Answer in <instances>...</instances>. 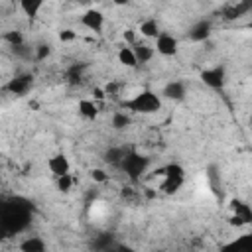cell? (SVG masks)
I'll use <instances>...</instances> for the list:
<instances>
[{
    "mask_svg": "<svg viewBox=\"0 0 252 252\" xmlns=\"http://www.w3.org/2000/svg\"><path fill=\"white\" fill-rule=\"evenodd\" d=\"M148 165H150V158H146V156H142V154H138L134 150L126 152L124 158H122V161H120V167L124 169V173L132 181H138L142 177V173H146Z\"/></svg>",
    "mask_w": 252,
    "mask_h": 252,
    "instance_id": "cell-3",
    "label": "cell"
},
{
    "mask_svg": "<svg viewBox=\"0 0 252 252\" xmlns=\"http://www.w3.org/2000/svg\"><path fill=\"white\" fill-rule=\"evenodd\" d=\"M209 35H211V24L205 22V20L197 22V24L189 30V37H191L193 41H205Z\"/></svg>",
    "mask_w": 252,
    "mask_h": 252,
    "instance_id": "cell-11",
    "label": "cell"
},
{
    "mask_svg": "<svg viewBox=\"0 0 252 252\" xmlns=\"http://www.w3.org/2000/svg\"><path fill=\"white\" fill-rule=\"evenodd\" d=\"M230 224H236V226H242L244 222H242V219H240V217H236V215H234V217L230 219Z\"/></svg>",
    "mask_w": 252,
    "mask_h": 252,
    "instance_id": "cell-33",
    "label": "cell"
},
{
    "mask_svg": "<svg viewBox=\"0 0 252 252\" xmlns=\"http://www.w3.org/2000/svg\"><path fill=\"white\" fill-rule=\"evenodd\" d=\"M49 55H51V45L39 43V45L35 47V59H37V61H43V59H47Z\"/></svg>",
    "mask_w": 252,
    "mask_h": 252,
    "instance_id": "cell-28",
    "label": "cell"
},
{
    "mask_svg": "<svg viewBox=\"0 0 252 252\" xmlns=\"http://www.w3.org/2000/svg\"><path fill=\"white\" fill-rule=\"evenodd\" d=\"M75 37H77L75 30H69V28H67V30H61V32H59V39H61V41H73Z\"/></svg>",
    "mask_w": 252,
    "mask_h": 252,
    "instance_id": "cell-30",
    "label": "cell"
},
{
    "mask_svg": "<svg viewBox=\"0 0 252 252\" xmlns=\"http://www.w3.org/2000/svg\"><path fill=\"white\" fill-rule=\"evenodd\" d=\"M156 47H158V53H161L165 57H171V55L177 53V39L169 33H158Z\"/></svg>",
    "mask_w": 252,
    "mask_h": 252,
    "instance_id": "cell-7",
    "label": "cell"
},
{
    "mask_svg": "<svg viewBox=\"0 0 252 252\" xmlns=\"http://www.w3.org/2000/svg\"><path fill=\"white\" fill-rule=\"evenodd\" d=\"M20 250H24V252H43L45 250V242L39 236H30L20 244Z\"/></svg>",
    "mask_w": 252,
    "mask_h": 252,
    "instance_id": "cell-15",
    "label": "cell"
},
{
    "mask_svg": "<svg viewBox=\"0 0 252 252\" xmlns=\"http://www.w3.org/2000/svg\"><path fill=\"white\" fill-rule=\"evenodd\" d=\"M134 55H136L138 63H148V61L154 57V49H152L150 45L136 43V45H134Z\"/></svg>",
    "mask_w": 252,
    "mask_h": 252,
    "instance_id": "cell-20",
    "label": "cell"
},
{
    "mask_svg": "<svg viewBox=\"0 0 252 252\" xmlns=\"http://www.w3.org/2000/svg\"><path fill=\"white\" fill-rule=\"evenodd\" d=\"M93 246H94L96 250H108V248L112 246V236H110V234H100V236L94 238Z\"/></svg>",
    "mask_w": 252,
    "mask_h": 252,
    "instance_id": "cell-25",
    "label": "cell"
},
{
    "mask_svg": "<svg viewBox=\"0 0 252 252\" xmlns=\"http://www.w3.org/2000/svg\"><path fill=\"white\" fill-rule=\"evenodd\" d=\"M118 61H120L124 67H136V65H138V59H136L132 47H120V51H118Z\"/></svg>",
    "mask_w": 252,
    "mask_h": 252,
    "instance_id": "cell-18",
    "label": "cell"
},
{
    "mask_svg": "<svg viewBox=\"0 0 252 252\" xmlns=\"http://www.w3.org/2000/svg\"><path fill=\"white\" fill-rule=\"evenodd\" d=\"M130 124V116L126 112H114L112 114V128L114 130H124Z\"/></svg>",
    "mask_w": 252,
    "mask_h": 252,
    "instance_id": "cell-23",
    "label": "cell"
},
{
    "mask_svg": "<svg viewBox=\"0 0 252 252\" xmlns=\"http://www.w3.org/2000/svg\"><path fill=\"white\" fill-rule=\"evenodd\" d=\"M161 94L165 98H169V100H183V96H185V85L181 81H171V83H167L163 87Z\"/></svg>",
    "mask_w": 252,
    "mask_h": 252,
    "instance_id": "cell-10",
    "label": "cell"
},
{
    "mask_svg": "<svg viewBox=\"0 0 252 252\" xmlns=\"http://www.w3.org/2000/svg\"><path fill=\"white\" fill-rule=\"evenodd\" d=\"M124 154H126L124 148H110V150H106V154H104V161H106V163H112V165H120Z\"/></svg>",
    "mask_w": 252,
    "mask_h": 252,
    "instance_id": "cell-21",
    "label": "cell"
},
{
    "mask_svg": "<svg viewBox=\"0 0 252 252\" xmlns=\"http://www.w3.org/2000/svg\"><path fill=\"white\" fill-rule=\"evenodd\" d=\"M91 177H93V181H96V183H104V181L108 179L106 171H104V169H98V167L91 169Z\"/></svg>",
    "mask_w": 252,
    "mask_h": 252,
    "instance_id": "cell-29",
    "label": "cell"
},
{
    "mask_svg": "<svg viewBox=\"0 0 252 252\" xmlns=\"http://www.w3.org/2000/svg\"><path fill=\"white\" fill-rule=\"evenodd\" d=\"M163 183H161V191L167 193V195H173L179 191V187L183 185V179L185 177H169V175H163Z\"/></svg>",
    "mask_w": 252,
    "mask_h": 252,
    "instance_id": "cell-16",
    "label": "cell"
},
{
    "mask_svg": "<svg viewBox=\"0 0 252 252\" xmlns=\"http://www.w3.org/2000/svg\"><path fill=\"white\" fill-rule=\"evenodd\" d=\"M85 69H87V63H75V65H71L69 71H67L69 83H71V85H79V83L83 81V71H85Z\"/></svg>",
    "mask_w": 252,
    "mask_h": 252,
    "instance_id": "cell-19",
    "label": "cell"
},
{
    "mask_svg": "<svg viewBox=\"0 0 252 252\" xmlns=\"http://www.w3.org/2000/svg\"><path fill=\"white\" fill-rule=\"evenodd\" d=\"M116 6H126V4H130V0H112Z\"/></svg>",
    "mask_w": 252,
    "mask_h": 252,
    "instance_id": "cell-34",
    "label": "cell"
},
{
    "mask_svg": "<svg viewBox=\"0 0 252 252\" xmlns=\"http://www.w3.org/2000/svg\"><path fill=\"white\" fill-rule=\"evenodd\" d=\"M230 209L234 211L236 217L242 219L244 224H250V222H252V209H250V205H246V203H242V201H238V199H232V201H230Z\"/></svg>",
    "mask_w": 252,
    "mask_h": 252,
    "instance_id": "cell-12",
    "label": "cell"
},
{
    "mask_svg": "<svg viewBox=\"0 0 252 252\" xmlns=\"http://www.w3.org/2000/svg\"><path fill=\"white\" fill-rule=\"evenodd\" d=\"M122 37H124L126 43H136V32H134V30H126V32L122 33Z\"/></svg>",
    "mask_w": 252,
    "mask_h": 252,
    "instance_id": "cell-31",
    "label": "cell"
},
{
    "mask_svg": "<svg viewBox=\"0 0 252 252\" xmlns=\"http://www.w3.org/2000/svg\"><path fill=\"white\" fill-rule=\"evenodd\" d=\"M47 167H49V171L55 177H59L63 173H69V167L71 165H69V159H67L65 154H57V156H53V158L47 159Z\"/></svg>",
    "mask_w": 252,
    "mask_h": 252,
    "instance_id": "cell-8",
    "label": "cell"
},
{
    "mask_svg": "<svg viewBox=\"0 0 252 252\" xmlns=\"http://www.w3.org/2000/svg\"><path fill=\"white\" fill-rule=\"evenodd\" d=\"M93 96H94L96 100H102V98L106 96V93H104V89H100V87H94V89H93Z\"/></svg>",
    "mask_w": 252,
    "mask_h": 252,
    "instance_id": "cell-32",
    "label": "cell"
},
{
    "mask_svg": "<svg viewBox=\"0 0 252 252\" xmlns=\"http://www.w3.org/2000/svg\"><path fill=\"white\" fill-rule=\"evenodd\" d=\"M250 10H252V0H242L236 6H226L222 12V18L224 20H238L240 16L248 14Z\"/></svg>",
    "mask_w": 252,
    "mask_h": 252,
    "instance_id": "cell-9",
    "label": "cell"
},
{
    "mask_svg": "<svg viewBox=\"0 0 252 252\" xmlns=\"http://www.w3.org/2000/svg\"><path fill=\"white\" fill-rule=\"evenodd\" d=\"M10 51H12L16 57H22V59H30V57H32V49H30L26 43H20V45H10Z\"/></svg>",
    "mask_w": 252,
    "mask_h": 252,
    "instance_id": "cell-26",
    "label": "cell"
},
{
    "mask_svg": "<svg viewBox=\"0 0 252 252\" xmlns=\"http://www.w3.org/2000/svg\"><path fill=\"white\" fill-rule=\"evenodd\" d=\"M163 175H169V177H185V169L179 163H167L163 167Z\"/></svg>",
    "mask_w": 252,
    "mask_h": 252,
    "instance_id": "cell-24",
    "label": "cell"
},
{
    "mask_svg": "<svg viewBox=\"0 0 252 252\" xmlns=\"http://www.w3.org/2000/svg\"><path fill=\"white\" fill-rule=\"evenodd\" d=\"M122 106L130 112H136V114H154L161 108V100L159 96L154 93V91H142L138 93L134 98H128L122 102Z\"/></svg>",
    "mask_w": 252,
    "mask_h": 252,
    "instance_id": "cell-2",
    "label": "cell"
},
{
    "mask_svg": "<svg viewBox=\"0 0 252 252\" xmlns=\"http://www.w3.org/2000/svg\"><path fill=\"white\" fill-rule=\"evenodd\" d=\"M22 199H12L0 203V224L10 232H20L28 226L30 222V205L24 203L20 205Z\"/></svg>",
    "mask_w": 252,
    "mask_h": 252,
    "instance_id": "cell-1",
    "label": "cell"
},
{
    "mask_svg": "<svg viewBox=\"0 0 252 252\" xmlns=\"http://www.w3.org/2000/svg\"><path fill=\"white\" fill-rule=\"evenodd\" d=\"M81 24H83L87 30H91V32H94V33H100L102 28H104V14H102L100 10L91 8V10H87V12L81 16Z\"/></svg>",
    "mask_w": 252,
    "mask_h": 252,
    "instance_id": "cell-6",
    "label": "cell"
},
{
    "mask_svg": "<svg viewBox=\"0 0 252 252\" xmlns=\"http://www.w3.org/2000/svg\"><path fill=\"white\" fill-rule=\"evenodd\" d=\"M32 85H33V77H32L30 73H22V75L12 77V79L4 85V91L10 93V94H16V96H24V94L30 93Z\"/></svg>",
    "mask_w": 252,
    "mask_h": 252,
    "instance_id": "cell-4",
    "label": "cell"
},
{
    "mask_svg": "<svg viewBox=\"0 0 252 252\" xmlns=\"http://www.w3.org/2000/svg\"><path fill=\"white\" fill-rule=\"evenodd\" d=\"M71 187H73V177L69 173H63V175L57 177V189L59 191L67 193V191H71Z\"/></svg>",
    "mask_w": 252,
    "mask_h": 252,
    "instance_id": "cell-27",
    "label": "cell"
},
{
    "mask_svg": "<svg viewBox=\"0 0 252 252\" xmlns=\"http://www.w3.org/2000/svg\"><path fill=\"white\" fill-rule=\"evenodd\" d=\"M201 81L207 87H211V89H222L224 87V81H226L224 67L222 65H217V67H211V69L201 71Z\"/></svg>",
    "mask_w": 252,
    "mask_h": 252,
    "instance_id": "cell-5",
    "label": "cell"
},
{
    "mask_svg": "<svg viewBox=\"0 0 252 252\" xmlns=\"http://www.w3.org/2000/svg\"><path fill=\"white\" fill-rule=\"evenodd\" d=\"M77 108H79V114L83 118H87V120H94L98 116V108H96V104L93 100L83 98V100H79V106Z\"/></svg>",
    "mask_w": 252,
    "mask_h": 252,
    "instance_id": "cell-14",
    "label": "cell"
},
{
    "mask_svg": "<svg viewBox=\"0 0 252 252\" xmlns=\"http://www.w3.org/2000/svg\"><path fill=\"white\" fill-rule=\"evenodd\" d=\"M2 39H4L8 45H20V43H24V35H22V32H18V30H8V32H4Z\"/></svg>",
    "mask_w": 252,
    "mask_h": 252,
    "instance_id": "cell-22",
    "label": "cell"
},
{
    "mask_svg": "<svg viewBox=\"0 0 252 252\" xmlns=\"http://www.w3.org/2000/svg\"><path fill=\"white\" fill-rule=\"evenodd\" d=\"M140 33H142L144 37H158V33H159V26H158V22H156L154 18L144 20V22L140 24Z\"/></svg>",
    "mask_w": 252,
    "mask_h": 252,
    "instance_id": "cell-17",
    "label": "cell"
},
{
    "mask_svg": "<svg viewBox=\"0 0 252 252\" xmlns=\"http://www.w3.org/2000/svg\"><path fill=\"white\" fill-rule=\"evenodd\" d=\"M43 4H45V0H20V8L30 20H33L37 16V12L41 10Z\"/></svg>",
    "mask_w": 252,
    "mask_h": 252,
    "instance_id": "cell-13",
    "label": "cell"
}]
</instances>
